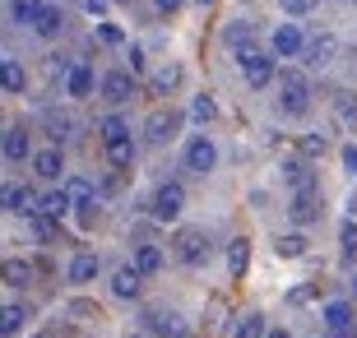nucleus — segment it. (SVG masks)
Masks as SVG:
<instances>
[{"label": "nucleus", "instance_id": "54", "mask_svg": "<svg viewBox=\"0 0 357 338\" xmlns=\"http://www.w3.org/2000/svg\"><path fill=\"white\" fill-rule=\"evenodd\" d=\"M185 338H190V334H185Z\"/></svg>", "mask_w": 357, "mask_h": 338}, {"label": "nucleus", "instance_id": "3", "mask_svg": "<svg viewBox=\"0 0 357 338\" xmlns=\"http://www.w3.org/2000/svg\"><path fill=\"white\" fill-rule=\"evenodd\" d=\"M325 218V195L320 185H306V190H292L288 195V222L292 227H316Z\"/></svg>", "mask_w": 357, "mask_h": 338}, {"label": "nucleus", "instance_id": "2", "mask_svg": "<svg viewBox=\"0 0 357 338\" xmlns=\"http://www.w3.org/2000/svg\"><path fill=\"white\" fill-rule=\"evenodd\" d=\"M172 260L185 264V269H199V264L209 260V232H199V227H176L172 232Z\"/></svg>", "mask_w": 357, "mask_h": 338}, {"label": "nucleus", "instance_id": "16", "mask_svg": "<svg viewBox=\"0 0 357 338\" xmlns=\"http://www.w3.org/2000/svg\"><path fill=\"white\" fill-rule=\"evenodd\" d=\"M320 325L330 329H357V306L348 297H334V301H325V306H320Z\"/></svg>", "mask_w": 357, "mask_h": 338}, {"label": "nucleus", "instance_id": "49", "mask_svg": "<svg viewBox=\"0 0 357 338\" xmlns=\"http://www.w3.org/2000/svg\"><path fill=\"white\" fill-rule=\"evenodd\" d=\"M348 218H357V195H353V199H348Z\"/></svg>", "mask_w": 357, "mask_h": 338}, {"label": "nucleus", "instance_id": "52", "mask_svg": "<svg viewBox=\"0 0 357 338\" xmlns=\"http://www.w3.org/2000/svg\"><path fill=\"white\" fill-rule=\"evenodd\" d=\"M199 5H213V0H199Z\"/></svg>", "mask_w": 357, "mask_h": 338}, {"label": "nucleus", "instance_id": "9", "mask_svg": "<svg viewBox=\"0 0 357 338\" xmlns=\"http://www.w3.org/2000/svg\"><path fill=\"white\" fill-rule=\"evenodd\" d=\"M28 167H33V176H38L42 185H66V181H70V176H66V148H61V144H47V148H38Z\"/></svg>", "mask_w": 357, "mask_h": 338}, {"label": "nucleus", "instance_id": "23", "mask_svg": "<svg viewBox=\"0 0 357 338\" xmlns=\"http://www.w3.org/2000/svg\"><path fill=\"white\" fill-rule=\"evenodd\" d=\"M102 148H107V162H112V171H130V167H135V153H139L135 135H126V139H116V144H102Z\"/></svg>", "mask_w": 357, "mask_h": 338}, {"label": "nucleus", "instance_id": "41", "mask_svg": "<svg viewBox=\"0 0 357 338\" xmlns=\"http://www.w3.org/2000/svg\"><path fill=\"white\" fill-rule=\"evenodd\" d=\"M278 5H283V14H288V19H302V14L316 10L320 0H278Z\"/></svg>", "mask_w": 357, "mask_h": 338}, {"label": "nucleus", "instance_id": "44", "mask_svg": "<svg viewBox=\"0 0 357 338\" xmlns=\"http://www.w3.org/2000/svg\"><path fill=\"white\" fill-rule=\"evenodd\" d=\"M339 158H344V167L357 176V139H353V144H344V153H339Z\"/></svg>", "mask_w": 357, "mask_h": 338}, {"label": "nucleus", "instance_id": "27", "mask_svg": "<svg viewBox=\"0 0 357 338\" xmlns=\"http://www.w3.org/2000/svg\"><path fill=\"white\" fill-rule=\"evenodd\" d=\"M126 135H135V130H130V121L121 116V112L98 116V139H102V144H116V139H126Z\"/></svg>", "mask_w": 357, "mask_h": 338}, {"label": "nucleus", "instance_id": "36", "mask_svg": "<svg viewBox=\"0 0 357 338\" xmlns=\"http://www.w3.org/2000/svg\"><path fill=\"white\" fill-rule=\"evenodd\" d=\"M28 283H33V264L10 255V260H5V287H28Z\"/></svg>", "mask_w": 357, "mask_h": 338}, {"label": "nucleus", "instance_id": "37", "mask_svg": "<svg viewBox=\"0 0 357 338\" xmlns=\"http://www.w3.org/2000/svg\"><path fill=\"white\" fill-rule=\"evenodd\" d=\"M306 66H311V70H320V66H325V61H330V56H334V38H320V42H306Z\"/></svg>", "mask_w": 357, "mask_h": 338}, {"label": "nucleus", "instance_id": "5", "mask_svg": "<svg viewBox=\"0 0 357 338\" xmlns=\"http://www.w3.org/2000/svg\"><path fill=\"white\" fill-rule=\"evenodd\" d=\"M185 213V190L181 181H162L153 195H149V218L153 222H176Z\"/></svg>", "mask_w": 357, "mask_h": 338}, {"label": "nucleus", "instance_id": "22", "mask_svg": "<svg viewBox=\"0 0 357 338\" xmlns=\"http://www.w3.org/2000/svg\"><path fill=\"white\" fill-rule=\"evenodd\" d=\"M269 325H265V315L260 311H241L232 325H227V338H265Z\"/></svg>", "mask_w": 357, "mask_h": 338}, {"label": "nucleus", "instance_id": "17", "mask_svg": "<svg viewBox=\"0 0 357 338\" xmlns=\"http://www.w3.org/2000/svg\"><path fill=\"white\" fill-rule=\"evenodd\" d=\"M330 107H334V121H339V130L357 139V93H353V89H334Z\"/></svg>", "mask_w": 357, "mask_h": 338}, {"label": "nucleus", "instance_id": "32", "mask_svg": "<svg viewBox=\"0 0 357 338\" xmlns=\"http://www.w3.org/2000/svg\"><path fill=\"white\" fill-rule=\"evenodd\" d=\"M28 320H33V311L28 306H19V301H10L5 306V320H0V329H5V338H19L28 329Z\"/></svg>", "mask_w": 357, "mask_h": 338}, {"label": "nucleus", "instance_id": "45", "mask_svg": "<svg viewBox=\"0 0 357 338\" xmlns=\"http://www.w3.org/2000/svg\"><path fill=\"white\" fill-rule=\"evenodd\" d=\"M107 5H112V0H84V10H89L93 19H102V14H107Z\"/></svg>", "mask_w": 357, "mask_h": 338}, {"label": "nucleus", "instance_id": "4", "mask_svg": "<svg viewBox=\"0 0 357 338\" xmlns=\"http://www.w3.org/2000/svg\"><path fill=\"white\" fill-rule=\"evenodd\" d=\"M181 121L185 116L176 107H158V112L144 121V148H167V144L181 135Z\"/></svg>", "mask_w": 357, "mask_h": 338}, {"label": "nucleus", "instance_id": "33", "mask_svg": "<svg viewBox=\"0 0 357 338\" xmlns=\"http://www.w3.org/2000/svg\"><path fill=\"white\" fill-rule=\"evenodd\" d=\"M33 33H38V38H61V33H66V10H61V5H47Z\"/></svg>", "mask_w": 357, "mask_h": 338}, {"label": "nucleus", "instance_id": "30", "mask_svg": "<svg viewBox=\"0 0 357 338\" xmlns=\"http://www.w3.org/2000/svg\"><path fill=\"white\" fill-rule=\"evenodd\" d=\"M339 260H344V269H357V218L339 227Z\"/></svg>", "mask_w": 357, "mask_h": 338}, {"label": "nucleus", "instance_id": "31", "mask_svg": "<svg viewBox=\"0 0 357 338\" xmlns=\"http://www.w3.org/2000/svg\"><path fill=\"white\" fill-rule=\"evenodd\" d=\"M176 84H181V66H176V61H167V66L153 70V84H149V89H153V98H167Z\"/></svg>", "mask_w": 357, "mask_h": 338}, {"label": "nucleus", "instance_id": "50", "mask_svg": "<svg viewBox=\"0 0 357 338\" xmlns=\"http://www.w3.org/2000/svg\"><path fill=\"white\" fill-rule=\"evenodd\" d=\"M126 338H149V334H144V329H139V334H126Z\"/></svg>", "mask_w": 357, "mask_h": 338}, {"label": "nucleus", "instance_id": "14", "mask_svg": "<svg viewBox=\"0 0 357 338\" xmlns=\"http://www.w3.org/2000/svg\"><path fill=\"white\" fill-rule=\"evenodd\" d=\"M269 52H274L278 61H292V56H302V52H306L302 28H297V24H278L274 33H269Z\"/></svg>", "mask_w": 357, "mask_h": 338}, {"label": "nucleus", "instance_id": "15", "mask_svg": "<svg viewBox=\"0 0 357 338\" xmlns=\"http://www.w3.org/2000/svg\"><path fill=\"white\" fill-rule=\"evenodd\" d=\"M98 273H102V255H98V250H75L70 264H66V283L84 287V283H93Z\"/></svg>", "mask_w": 357, "mask_h": 338}, {"label": "nucleus", "instance_id": "28", "mask_svg": "<svg viewBox=\"0 0 357 338\" xmlns=\"http://www.w3.org/2000/svg\"><path fill=\"white\" fill-rule=\"evenodd\" d=\"M0 84H5V93H10V98H19V93L28 89V75H24V66H19L14 56H5V61H0Z\"/></svg>", "mask_w": 357, "mask_h": 338}, {"label": "nucleus", "instance_id": "26", "mask_svg": "<svg viewBox=\"0 0 357 338\" xmlns=\"http://www.w3.org/2000/svg\"><path fill=\"white\" fill-rule=\"evenodd\" d=\"M66 195H70V204H75V213H79V208H93V204H98V185H93L89 176H70V181H66Z\"/></svg>", "mask_w": 357, "mask_h": 338}, {"label": "nucleus", "instance_id": "1", "mask_svg": "<svg viewBox=\"0 0 357 338\" xmlns=\"http://www.w3.org/2000/svg\"><path fill=\"white\" fill-rule=\"evenodd\" d=\"M311 79L302 75V70H278V112L292 121L311 116Z\"/></svg>", "mask_w": 357, "mask_h": 338}, {"label": "nucleus", "instance_id": "24", "mask_svg": "<svg viewBox=\"0 0 357 338\" xmlns=\"http://www.w3.org/2000/svg\"><path fill=\"white\" fill-rule=\"evenodd\" d=\"M223 42H227L237 56H246V52H255V28L246 24V19H232V24L223 28Z\"/></svg>", "mask_w": 357, "mask_h": 338}, {"label": "nucleus", "instance_id": "12", "mask_svg": "<svg viewBox=\"0 0 357 338\" xmlns=\"http://www.w3.org/2000/svg\"><path fill=\"white\" fill-rule=\"evenodd\" d=\"M0 153H5V162L10 167H19V162H33V139H28L24 125H5V135H0Z\"/></svg>", "mask_w": 357, "mask_h": 338}, {"label": "nucleus", "instance_id": "21", "mask_svg": "<svg viewBox=\"0 0 357 338\" xmlns=\"http://www.w3.org/2000/svg\"><path fill=\"white\" fill-rule=\"evenodd\" d=\"M38 213H47V218H56V222H66L70 213H75V204H70V195H66V185H52V190L38 199Z\"/></svg>", "mask_w": 357, "mask_h": 338}, {"label": "nucleus", "instance_id": "8", "mask_svg": "<svg viewBox=\"0 0 357 338\" xmlns=\"http://www.w3.org/2000/svg\"><path fill=\"white\" fill-rule=\"evenodd\" d=\"M139 329H144L149 338H185V320L172 311V306H144Z\"/></svg>", "mask_w": 357, "mask_h": 338}, {"label": "nucleus", "instance_id": "48", "mask_svg": "<svg viewBox=\"0 0 357 338\" xmlns=\"http://www.w3.org/2000/svg\"><path fill=\"white\" fill-rule=\"evenodd\" d=\"M265 338H292V334H288V329H278V325H274V329H269Z\"/></svg>", "mask_w": 357, "mask_h": 338}, {"label": "nucleus", "instance_id": "6", "mask_svg": "<svg viewBox=\"0 0 357 338\" xmlns=\"http://www.w3.org/2000/svg\"><path fill=\"white\" fill-rule=\"evenodd\" d=\"M181 167L190 171V176H209L213 167H218V144L209 139V135H190L181 148Z\"/></svg>", "mask_w": 357, "mask_h": 338}, {"label": "nucleus", "instance_id": "11", "mask_svg": "<svg viewBox=\"0 0 357 338\" xmlns=\"http://www.w3.org/2000/svg\"><path fill=\"white\" fill-rule=\"evenodd\" d=\"M112 297L116 301H139L144 297V273L135 269V260H126V264L112 269Z\"/></svg>", "mask_w": 357, "mask_h": 338}, {"label": "nucleus", "instance_id": "53", "mask_svg": "<svg viewBox=\"0 0 357 338\" xmlns=\"http://www.w3.org/2000/svg\"><path fill=\"white\" fill-rule=\"evenodd\" d=\"M112 5H126V0H112Z\"/></svg>", "mask_w": 357, "mask_h": 338}, {"label": "nucleus", "instance_id": "43", "mask_svg": "<svg viewBox=\"0 0 357 338\" xmlns=\"http://www.w3.org/2000/svg\"><path fill=\"white\" fill-rule=\"evenodd\" d=\"M126 70H130V75H139V79H144L149 61H144V52H139V47H130V52H126Z\"/></svg>", "mask_w": 357, "mask_h": 338}, {"label": "nucleus", "instance_id": "38", "mask_svg": "<svg viewBox=\"0 0 357 338\" xmlns=\"http://www.w3.org/2000/svg\"><path fill=\"white\" fill-rule=\"evenodd\" d=\"M47 130H52V144H70V139H75V121L47 112Z\"/></svg>", "mask_w": 357, "mask_h": 338}, {"label": "nucleus", "instance_id": "39", "mask_svg": "<svg viewBox=\"0 0 357 338\" xmlns=\"http://www.w3.org/2000/svg\"><path fill=\"white\" fill-rule=\"evenodd\" d=\"M213 116H218V107H213V98H209V93H199L195 102H190V121H195V125H209Z\"/></svg>", "mask_w": 357, "mask_h": 338}, {"label": "nucleus", "instance_id": "46", "mask_svg": "<svg viewBox=\"0 0 357 338\" xmlns=\"http://www.w3.org/2000/svg\"><path fill=\"white\" fill-rule=\"evenodd\" d=\"M153 10H158V14H176V10H181V0H153Z\"/></svg>", "mask_w": 357, "mask_h": 338}, {"label": "nucleus", "instance_id": "13", "mask_svg": "<svg viewBox=\"0 0 357 338\" xmlns=\"http://www.w3.org/2000/svg\"><path fill=\"white\" fill-rule=\"evenodd\" d=\"M98 84H102V75H98L89 61H75V70L66 75V98L84 102V98H93V93H98Z\"/></svg>", "mask_w": 357, "mask_h": 338}, {"label": "nucleus", "instance_id": "10", "mask_svg": "<svg viewBox=\"0 0 357 338\" xmlns=\"http://www.w3.org/2000/svg\"><path fill=\"white\" fill-rule=\"evenodd\" d=\"M98 93H102L112 107H126L139 93V75H130V70H107L102 84H98Z\"/></svg>", "mask_w": 357, "mask_h": 338}, {"label": "nucleus", "instance_id": "7", "mask_svg": "<svg viewBox=\"0 0 357 338\" xmlns=\"http://www.w3.org/2000/svg\"><path fill=\"white\" fill-rule=\"evenodd\" d=\"M237 66H241L246 89H269L278 79V56L274 52H246V56H237Z\"/></svg>", "mask_w": 357, "mask_h": 338}, {"label": "nucleus", "instance_id": "25", "mask_svg": "<svg viewBox=\"0 0 357 338\" xmlns=\"http://www.w3.org/2000/svg\"><path fill=\"white\" fill-rule=\"evenodd\" d=\"M246 264H251V241H246V236H232V241H227V278L241 283Z\"/></svg>", "mask_w": 357, "mask_h": 338}, {"label": "nucleus", "instance_id": "19", "mask_svg": "<svg viewBox=\"0 0 357 338\" xmlns=\"http://www.w3.org/2000/svg\"><path fill=\"white\" fill-rule=\"evenodd\" d=\"M278 171H283V185H288V190H306V185H316V162H311V158H288Z\"/></svg>", "mask_w": 357, "mask_h": 338}, {"label": "nucleus", "instance_id": "47", "mask_svg": "<svg viewBox=\"0 0 357 338\" xmlns=\"http://www.w3.org/2000/svg\"><path fill=\"white\" fill-rule=\"evenodd\" d=\"M330 338H357V329H334Z\"/></svg>", "mask_w": 357, "mask_h": 338}, {"label": "nucleus", "instance_id": "40", "mask_svg": "<svg viewBox=\"0 0 357 338\" xmlns=\"http://www.w3.org/2000/svg\"><path fill=\"white\" fill-rule=\"evenodd\" d=\"M28 227H33V236H38V241H56V232H61V222L47 218V213H33V218H28Z\"/></svg>", "mask_w": 357, "mask_h": 338}, {"label": "nucleus", "instance_id": "35", "mask_svg": "<svg viewBox=\"0 0 357 338\" xmlns=\"http://www.w3.org/2000/svg\"><path fill=\"white\" fill-rule=\"evenodd\" d=\"M297 153L311 158V162H316V158H325V153H330V135H325V130H306L302 139H297Z\"/></svg>", "mask_w": 357, "mask_h": 338}, {"label": "nucleus", "instance_id": "42", "mask_svg": "<svg viewBox=\"0 0 357 338\" xmlns=\"http://www.w3.org/2000/svg\"><path fill=\"white\" fill-rule=\"evenodd\" d=\"M98 42H102V47H121V42H126V33H121L116 24H98Z\"/></svg>", "mask_w": 357, "mask_h": 338}, {"label": "nucleus", "instance_id": "51", "mask_svg": "<svg viewBox=\"0 0 357 338\" xmlns=\"http://www.w3.org/2000/svg\"><path fill=\"white\" fill-rule=\"evenodd\" d=\"M353 297H357V273H353Z\"/></svg>", "mask_w": 357, "mask_h": 338}, {"label": "nucleus", "instance_id": "18", "mask_svg": "<svg viewBox=\"0 0 357 338\" xmlns=\"http://www.w3.org/2000/svg\"><path fill=\"white\" fill-rule=\"evenodd\" d=\"M0 199H5V213H14V218H33V213H38V199H42V195H33L28 185L10 181Z\"/></svg>", "mask_w": 357, "mask_h": 338}, {"label": "nucleus", "instance_id": "34", "mask_svg": "<svg viewBox=\"0 0 357 338\" xmlns=\"http://www.w3.org/2000/svg\"><path fill=\"white\" fill-rule=\"evenodd\" d=\"M306 246H311V241H306L302 232H283V236L274 241V255H278V260H302Z\"/></svg>", "mask_w": 357, "mask_h": 338}, {"label": "nucleus", "instance_id": "20", "mask_svg": "<svg viewBox=\"0 0 357 338\" xmlns=\"http://www.w3.org/2000/svg\"><path fill=\"white\" fill-rule=\"evenodd\" d=\"M130 260H135V269L144 273V278H153V273H162V264H167V255H162V246H158V241H139Z\"/></svg>", "mask_w": 357, "mask_h": 338}, {"label": "nucleus", "instance_id": "29", "mask_svg": "<svg viewBox=\"0 0 357 338\" xmlns=\"http://www.w3.org/2000/svg\"><path fill=\"white\" fill-rule=\"evenodd\" d=\"M42 10H47L42 0H10V19H14L19 28H38Z\"/></svg>", "mask_w": 357, "mask_h": 338}]
</instances>
